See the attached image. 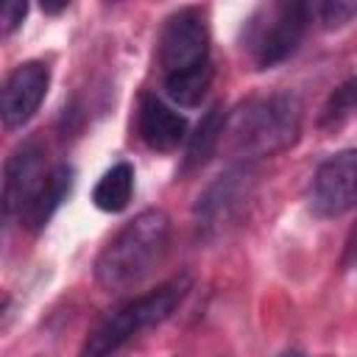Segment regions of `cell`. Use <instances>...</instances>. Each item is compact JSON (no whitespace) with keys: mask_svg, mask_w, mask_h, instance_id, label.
<instances>
[{"mask_svg":"<svg viewBox=\"0 0 357 357\" xmlns=\"http://www.w3.org/2000/svg\"><path fill=\"white\" fill-rule=\"evenodd\" d=\"M139 137L148 148L167 153L176 151L187 137V120L176 109H170L156 95L139 98Z\"/></svg>","mask_w":357,"mask_h":357,"instance_id":"30bf717a","label":"cell"},{"mask_svg":"<svg viewBox=\"0 0 357 357\" xmlns=\"http://www.w3.org/2000/svg\"><path fill=\"white\" fill-rule=\"evenodd\" d=\"M354 112H357V73H351L337 89H332V95L326 98V103L321 109L318 126L324 131H332V128L343 126Z\"/></svg>","mask_w":357,"mask_h":357,"instance_id":"9a60e30c","label":"cell"},{"mask_svg":"<svg viewBox=\"0 0 357 357\" xmlns=\"http://www.w3.org/2000/svg\"><path fill=\"white\" fill-rule=\"evenodd\" d=\"M50 86V70L45 61H25L11 70L3 84L0 112L6 128H22L42 106Z\"/></svg>","mask_w":357,"mask_h":357,"instance_id":"ba28073f","label":"cell"},{"mask_svg":"<svg viewBox=\"0 0 357 357\" xmlns=\"http://www.w3.org/2000/svg\"><path fill=\"white\" fill-rule=\"evenodd\" d=\"M251 192H254L251 165L229 167L212 184H206V190L198 195V201L192 206L198 237L218 240L220 234H226L240 220V215L245 212Z\"/></svg>","mask_w":357,"mask_h":357,"instance_id":"5b68a950","label":"cell"},{"mask_svg":"<svg viewBox=\"0 0 357 357\" xmlns=\"http://www.w3.org/2000/svg\"><path fill=\"white\" fill-rule=\"evenodd\" d=\"M134 195V167L128 162L112 165L92 190V204L100 212H123Z\"/></svg>","mask_w":357,"mask_h":357,"instance_id":"5bb4252c","label":"cell"},{"mask_svg":"<svg viewBox=\"0 0 357 357\" xmlns=\"http://www.w3.org/2000/svg\"><path fill=\"white\" fill-rule=\"evenodd\" d=\"M357 204V148L321 162L310 184V209L318 218H337Z\"/></svg>","mask_w":357,"mask_h":357,"instance_id":"52a82bcc","label":"cell"},{"mask_svg":"<svg viewBox=\"0 0 357 357\" xmlns=\"http://www.w3.org/2000/svg\"><path fill=\"white\" fill-rule=\"evenodd\" d=\"M279 357H304V354H298V351H284V354H279Z\"/></svg>","mask_w":357,"mask_h":357,"instance_id":"d6986e66","label":"cell"},{"mask_svg":"<svg viewBox=\"0 0 357 357\" xmlns=\"http://www.w3.org/2000/svg\"><path fill=\"white\" fill-rule=\"evenodd\" d=\"M354 17H357V0H324L318 6V20L326 31L343 28Z\"/></svg>","mask_w":357,"mask_h":357,"instance_id":"2e32d148","label":"cell"},{"mask_svg":"<svg viewBox=\"0 0 357 357\" xmlns=\"http://www.w3.org/2000/svg\"><path fill=\"white\" fill-rule=\"evenodd\" d=\"M307 22H310L307 3L284 0V3L259 6L245 22L243 50L251 56L257 70H271L287 61L298 50L307 33Z\"/></svg>","mask_w":357,"mask_h":357,"instance_id":"277c9868","label":"cell"},{"mask_svg":"<svg viewBox=\"0 0 357 357\" xmlns=\"http://www.w3.org/2000/svg\"><path fill=\"white\" fill-rule=\"evenodd\" d=\"M212 75H215L212 61H201L195 67L165 75V92L173 103L184 106V109H195L206 98V92L212 86Z\"/></svg>","mask_w":357,"mask_h":357,"instance_id":"4fadbf2b","label":"cell"},{"mask_svg":"<svg viewBox=\"0 0 357 357\" xmlns=\"http://www.w3.org/2000/svg\"><path fill=\"white\" fill-rule=\"evenodd\" d=\"M25 14H28V3H22V0L3 3V8H0V31H3V36H11L22 25Z\"/></svg>","mask_w":357,"mask_h":357,"instance_id":"e0dca14e","label":"cell"},{"mask_svg":"<svg viewBox=\"0 0 357 357\" xmlns=\"http://www.w3.org/2000/svg\"><path fill=\"white\" fill-rule=\"evenodd\" d=\"M64 8H67V3H47V0L42 3V11H45V14H59V11H64Z\"/></svg>","mask_w":357,"mask_h":357,"instance_id":"ac0fdd59","label":"cell"},{"mask_svg":"<svg viewBox=\"0 0 357 357\" xmlns=\"http://www.w3.org/2000/svg\"><path fill=\"white\" fill-rule=\"evenodd\" d=\"M45 178L47 173L42 148L36 142H22L20 148H14L3 167V215H22L42 190Z\"/></svg>","mask_w":357,"mask_h":357,"instance_id":"9c48e42d","label":"cell"},{"mask_svg":"<svg viewBox=\"0 0 357 357\" xmlns=\"http://www.w3.org/2000/svg\"><path fill=\"white\" fill-rule=\"evenodd\" d=\"M190 287H192V279L187 273H181V276L162 282L156 290L137 296L134 301H126L123 307H117L112 315H106L92 329V335L84 340L78 357H114L142 329H151V326L167 321L176 312V307L187 298Z\"/></svg>","mask_w":357,"mask_h":357,"instance_id":"3957f363","label":"cell"},{"mask_svg":"<svg viewBox=\"0 0 357 357\" xmlns=\"http://www.w3.org/2000/svg\"><path fill=\"white\" fill-rule=\"evenodd\" d=\"M167 240H170V218L162 209H142L98 254L95 282L109 293L134 287L165 257Z\"/></svg>","mask_w":357,"mask_h":357,"instance_id":"7a4b0ae2","label":"cell"},{"mask_svg":"<svg viewBox=\"0 0 357 357\" xmlns=\"http://www.w3.org/2000/svg\"><path fill=\"white\" fill-rule=\"evenodd\" d=\"M209 61V28L198 8L187 6L165 20L159 33V67L165 75Z\"/></svg>","mask_w":357,"mask_h":357,"instance_id":"8992f818","label":"cell"},{"mask_svg":"<svg viewBox=\"0 0 357 357\" xmlns=\"http://www.w3.org/2000/svg\"><path fill=\"white\" fill-rule=\"evenodd\" d=\"M301 134V103L290 92H276L265 98H251L240 103L229 117L223 128L220 145L237 156L245 159H262L282 153L296 145Z\"/></svg>","mask_w":357,"mask_h":357,"instance_id":"6da1fadb","label":"cell"},{"mask_svg":"<svg viewBox=\"0 0 357 357\" xmlns=\"http://www.w3.org/2000/svg\"><path fill=\"white\" fill-rule=\"evenodd\" d=\"M73 184H75V170H73L70 165H56V167L47 173V178H45L42 190L36 192V198H33V201L28 204V209L22 212V223H25L31 231L45 229V223L53 218V212H56V209L61 206V201L70 195Z\"/></svg>","mask_w":357,"mask_h":357,"instance_id":"8fae6325","label":"cell"},{"mask_svg":"<svg viewBox=\"0 0 357 357\" xmlns=\"http://www.w3.org/2000/svg\"><path fill=\"white\" fill-rule=\"evenodd\" d=\"M226 109L220 103L209 106L206 114L201 117V123L195 126V131L187 139V153H184V170H195L201 165L209 162V156L220 148L223 139V128H226Z\"/></svg>","mask_w":357,"mask_h":357,"instance_id":"7c38bea8","label":"cell"}]
</instances>
